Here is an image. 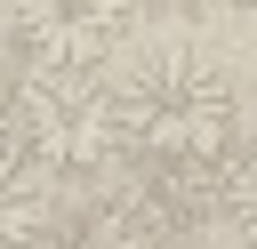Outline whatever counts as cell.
<instances>
[{
    "label": "cell",
    "mask_w": 257,
    "mask_h": 249,
    "mask_svg": "<svg viewBox=\"0 0 257 249\" xmlns=\"http://www.w3.org/2000/svg\"><path fill=\"white\" fill-rule=\"evenodd\" d=\"M0 177H16V185H40L48 169H40V137H32V112H24V96L0 80Z\"/></svg>",
    "instance_id": "5"
},
{
    "label": "cell",
    "mask_w": 257,
    "mask_h": 249,
    "mask_svg": "<svg viewBox=\"0 0 257 249\" xmlns=\"http://www.w3.org/2000/svg\"><path fill=\"white\" fill-rule=\"evenodd\" d=\"M8 88L24 96L32 112V137H40V169L48 177H72V185H112L137 153H128V112H120V88L104 80H32V72H8Z\"/></svg>",
    "instance_id": "2"
},
{
    "label": "cell",
    "mask_w": 257,
    "mask_h": 249,
    "mask_svg": "<svg viewBox=\"0 0 257 249\" xmlns=\"http://www.w3.org/2000/svg\"><path fill=\"white\" fill-rule=\"evenodd\" d=\"M0 8H8V16H24V8H32V0H0Z\"/></svg>",
    "instance_id": "7"
},
{
    "label": "cell",
    "mask_w": 257,
    "mask_h": 249,
    "mask_svg": "<svg viewBox=\"0 0 257 249\" xmlns=\"http://www.w3.org/2000/svg\"><path fill=\"white\" fill-rule=\"evenodd\" d=\"M40 225H48V201H40V185H16V177H0V249H40Z\"/></svg>",
    "instance_id": "6"
},
{
    "label": "cell",
    "mask_w": 257,
    "mask_h": 249,
    "mask_svg": "<svg viewBox=\"0 0 257 249\" xmlns=\"http://www.w3.org/2000/svg\"><path fill=\"white\" fill-rule=\"evenodd\" d=\"M249 104H257V80H249Z\"/></svg>",
    "instance_id": "8"
},
{
    "label": "cell",
    "mask_w": 257,
    "mask_h": 249,
    "mask_svg": "<svg viewBox=\"0 0 257 249\" xmlns=\"http://www.w3.org/2000/svg\"><path fill=\"white\" fill-rule=\"evenodd\" d=\"M120 112H128L137 161H225L249 137L225 64L201 56V48H153L120 80Z\"/></svg>",
    "instance_id": "1"
},
{
    "label": "cell",
    "mask_w": 257,
    "mask_h": 249,
    "mask_svg": "<svg viewBox=\"0 0 257 249\" xmlns=\"http://www.w3.org/2000/svg\"><path fill=\"white\" fill-rule=\"evenodd\" d=\"M217 169H225V225L217 233H225V249H257V137H241Z\"/></svg>",
    "instance_id": "4"
},
{
    "label": "cell",
    "mask_w": 257,
    "mask_h": 249,
    "mask_svg": "<svg viewBox=\"0 0 257 249\" xmlns=\"http://www.w3.org/2000/svg\"><path fill=\"white\" fill-rule=\"evenodd\" d=\"M137 0H32L24 16H8L0 32V56L8 72H32V80H96L104 56L137 32Z\"/></svg>",
    "instance_id": "3"
}]
</instances>
